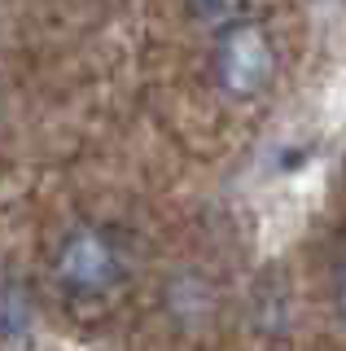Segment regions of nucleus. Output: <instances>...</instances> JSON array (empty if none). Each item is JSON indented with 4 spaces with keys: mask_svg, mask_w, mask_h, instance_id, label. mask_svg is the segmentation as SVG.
Returning a JSON list of instances; mask_svg holds the SVG:
<instances>
[{
    "mask_svg": "<svg viewBox=\"0 0 346 351\" xmlns=\"http://www.w3.org/2000/svg\"><path fill=\"white\" fill-rule=\"evenodd\" d=\"M127 272H132V250L105 219H75L53 241L49 277L70 303H105L114 290H123Z\"/></svg>",
    "mask_w": 346,
    "mask_h": 351,
    "instance_id": "1",
    "label": "nucleus"
},
{
    "mask_svg": "<svg viewBox=\"0 0 346 351\" xmlns=\"http://www.w3.org/2000/svg\"><path fill=\"white\" fill-rule=\"evenodd\" d=\"M0 128H5V101H0Z\"/></svg>",
    "mask_w": 346,
    "mask_h": 351,
    "instance_id": "7",
    "label": "nucleus"
},
{
    "mask_svg": "<svg viewBox=\"0 0 346 351\" xmlns=\"http://www.w3.org/2000/svg\"><path fill=\"white\" fill-rule=\"evenodd\" d=\"M40 325V294L36 285L18 272L0 277V347H23L27 338H36Z\"/></svg>",
    "mask_w": 346,
    "mask_h": 351,
    "instance_id": "4",
    "label": "nucleus"
},
{
    "mask_svg": "<svg viewBox=\"0 0 346 351\" xmlns=\"http://www.w3.org/2000/svg\"><path fill=\"white\" fill-rule=\"evenodd\" d=\"M245 9H250V0H189L193 22H202L211 36L224 31V27H232V22H241V18H250Z\"/></svg>",
    "mask_w": 346,
    "mask_h": 351,
    "instance_id": "5",
    "label": "nucleus"
},
{
    "mask_svg": "<svg viewBox=\"0 0 346 351\" xmlns=\"http://www.w3.org/2000/svg\"><path fill=\"white\" fill-rule=\"evenodd\" d=\"M211 88L232 106H250L272 93L280 75V49L276 36L258 18H241L232 27L211 36Z\"/></svg>",
    "mask_w": 346,
    "mask_h": 351,
    "instance_id": "2",
    "label": "nucleus"
},
{
    "mask_svg": "<svg viewBox=\"0 0 346 351\" xmlns=\"http://www.w3.org/2000/svg\"><path fill=\"white\" fill-rule=\"evenodd\" d=\"M215 307H219V290L207 272L198 268H176L162 281V312L176 329H202L211 325Z\"/></svg>",
    "mask_w": 346,
    "mask_h": 351,
    "instance_id": "3",
    "label": "nucleus"
},
{
    "mask_svg": "<svg viewBox=\"0 0 346 351\" xmlns=\"http://www.w3.org/2000/svg\"><path fill=\"white\" fill-rule=\"evenodd\" d=\"M329 303H333V316H338V325L346 329V250L333 259V272H329Z\"/></svg>",
    "mask_w": 346,
    "mask_h": 351,
    "instance_id": "6",
    "label": "nucleus"
}]
</instances>
